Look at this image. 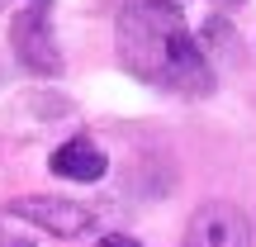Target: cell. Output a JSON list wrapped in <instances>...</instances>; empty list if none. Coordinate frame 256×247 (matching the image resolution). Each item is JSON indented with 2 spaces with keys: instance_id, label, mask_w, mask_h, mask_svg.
<instances>
[{
  "instance_id": "cell-4",
  "label": "cell",
  "mask_w": 256,
  "mask_h": 247,
  "mask_svg": "<svg viewBox=\"0 0 256 247\" xmlns=\"http://www.w3.org/2000/svg\"><path fill=\"white\" fill-rule=\"evenodd\" d=\"M180 247H252V223L238 204H223V200L200 204Z\"/></svg>"
},
{
  "instance_id": "cell-5",
  "label": "cell",
  "mask_w": 256,
  "mask_h": 247,
  "mask_svg": "<svg viewBox=\"0 0 256 247\" xmlns=\"http://www.w3.org/2000/svg\"><path fill=\"white\" fill-rule=\"evenodd\" d=\"M48 166H52V176H62V181H81L86 185V181H100V176L110 171V157L81 133V138H66V143L52 152Z\"/></svg>"
},
{
  "instance_id": "cell-6",
  "label": "cell",
  "mask_w": 256,
  "mask_h": 247,
  "mask_svg": "<svg viewBox=\"0 0 256 247\" xmlns=\"http://www.w3.org/2000/svg\"><path fill=\"white\" fill-rule=\"evenodd\" d=\"M95 247H142V242H138V238H128V233H104Z\"/></svg>"
},
{
  "instance_id": "cell-2",
  "label": "cell",
  "mask_w": 256,
  "mask_h": 247,
  "mask_svg": "<svg viewBox=\"0 0 256 247\" xmlns=\"http://www.w3.org/2000/svg\"><path fill=\"white\" fill-rule=\"evenodd\" d=\"M10 48H14L19 67L34 76H62V53H57V38H52V19H48V0H34L28 10H19L10 19Z\"/></svg>"
},
{
  "instance_id": "cell-8",
  "label": "cell",
  "mask_w": 256,
  "mask_h": 247,
  "mask_svg": "<svg viewBox=\"0 0 256 247\" xmlns=\"http://www.w3.org/2000/svg\"><path fill=\"white\" fill-rule=\"evenodd\" d=\"M214 5H242V0H214Z\"/></svg>"
},
{
  "instance_id": "cell-1",
  "label": "cell",
  "mask_w": 256,
  "mask_h": 247,
  "mask_svg": "<svg viewBox=\"0 0 256 247\" xmlns=\"http://www.w3.org/2000/svg\"><path fill=\"white\" fill-rule=\"evenodd\" d=\"M119 62L138 81L171 95H214V62L190 34L176 0H128L119 10Z\"/></svg>"
},
{
  "instance_id": "cell-7",
  "label": "cell",
  "mask_w": 256,
  "mask_h": 247,
  "mask_svg": "<svg viewBox=\"0 0 256 247\" xmlns=\"http://www.w3.org/2000/svg\"><path fill=\"white\" fill-rule=\"evenodd\" d=\"M0 247H34V242H28V238H5Z\"/></svg>"
},
{
  "instance_id": "cell-3",
  "label": "cell",
  "mask_w": 256,
  "mask_h": 247,
  "mask_svg": "<svg viewBox=\"0 0 256 247\" xmlns=\"http://www.w3.org/2000/svg\"><path fill=\"white\" fill-rule=\"evenodd\" d=\"M10 214L34 228L52 233V238H81L95 228V214L76 200H57V195H24V200H10Z\"/></svg>"
}]
</instances>
